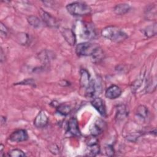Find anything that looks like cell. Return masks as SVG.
Here are the masks:
<instances>
[{"mask_svg":"<svg viewBox=\"0 0 157 157\" xmlns=\"http://www.w3.org/2000/svg\"><path fill=\"white\" fill-rule=\"evenodd\" d=\"M156 6H154L153 7L150 6L149 7L147 8V10H146V13H145V16L147 17V18L148 19H152V14H153V15L156 16Z\"/></svg>","mask_w":157,"mask_h":157,"instance_id":"cell-24","label":"cell"},{"mask_svg":"<svg viewBox=\"0 0 157 157\" xmlns=\"http://www.w3.org/2000/svg\"><path fill=\"white\" fill-rule=\"evenodd\" d=\"M76 29L79 36L85 40H92L96 37L97 33L93 24L86 22H78Z\"/></svg>","mask_w":157,"mask_h":157,"instance_id":"cell-2","label":"cell"},{"mask_svg":"<svg viewBox=\"0 0 157 157\" xmlns=\"http://www.w3.org/2000/svg\"><path fill=\"white\" fill-rule=\"evenodd\" d=\"M90 75L89 72L85 69H82L80 70V83L82 88H86L90 82Z\"/></svg>","mask_w":157,"mask_h":157,"instance_id":"cell-14","label":"cell"},{"mask_svg":"<svg viewBox=\"0 0 157 157\" xmlns=\"http://www.w3.org/2000/svg\"><path fill=\"white\" fill-rule=\"evenodd\" d=\"M91 105L99 113V114L105 117L106 115V109L104 100L100 98H96L91 101Z\"/></svg>","mask_w":157,"mask_h":157,"instance_id":"cell-12","label":"cell"},{"mask_svg":"<svg viewBox=\"0 0 157 157\" xmlns=\"http://www.w3.org/2000/svg\"><path fill=\"white\" fill-rule=\"evenodd\" d=\"M105 127V123L101 119H98L90 126V131L91 135L98 136L101 134L104 131Z\"/></svg>","mask_w":157,"mask_h":157,"instance_id":"cell-9","label":"cell"},{"mask_svg":"<svg viewBox=\"0 0 157 157\" xmlns=\"http://www.w3.org/2000/svg\"><path fill=\"white\" fill-rule=\"evenodd\" d=\"M139 137V135L138 134H131V135H129L127 136V139L130 140V141H136V139Z\"/></svg>","mask_w":157,"mask_h":157,"instance_id":"cell-27","label":"cell"},{"mask_svg":"<svg viewBox=\"0 0 157 157\" xmlns=\"http://www.w3.org/2000/svg\"><path fill=\"white\" fill-rule=\"evenodd\" d=\"M67 131L72 136L76 137H80L81 132L78 128V124L77 120L75 118H71L67 122Z\"/></svg>","mask_w":157,"mask_h":157,"instance_id":"cell-7","label":"cell"},{"mask_svg":"<svg viewBox=\"0 0 157 157\" xmlns=\"http://www.w3.org/2000/svg\"><path fill=\"white\" fill-rule=\"evenodd\" d=\"M27 21L28 23L34 28H39L41 24L40 19L34 15H29L28 17Z\"/></svg>","mask_w":157,"mask_h":157,"instance_id":"cell-21","label":"cell"},{"mask_svg":"<svg viewBox=\"0 0 157 157\" xmlns=\"http://www.w3.org/2000/svg\"><path fill=\"white\" fill-rule=\"evenodd\" d=\"M128 115V110L124 105H119L117 108V113L115 118L117 121L124 120Z\"/></svg>","mask_w":157,"mask_h":157,"instance_id":"cell-15","label":"cell"},{"mask_svg":"<svg viewBox=\"0 0 157 157\" xmlns=\"http://www.w3.org/2000/svg\"><path fill=\"white\" fill-rule=\"evenodd\" d=\"M48 121V117L45 112L43 111H40L36 117L34 121V124L36 128H42L45 127L47 124Z\"/></svg>","mask_w":157,"mask_h":157,"instance_id":"cell-13","label":"cell"},{"mask_svg":"<svg viewBox=\"0 0 157 157\" xmlns=\"http://www.w3.org/2000/svg\"><path fill=\"white\" fill-rule=\"evenodd\" d=\"M61 33L64 40L69 45L73 46L75 44L76 36L73 30L69 28H63L61 31Z\"/></svg>","mask_w":157,"mask_h":157,"instance_id":"cell-8","label":"cell"},{"mask_svg":"<svg viewBox=\"0 0 157 157\" xmlns=\"http://www.w3.org/2000/svg\"><path fill=\"white\" fill-rule=\"evenodd\" d=\"M9 156H25V153L19 149H13L8 152Z\"/></svg>","mask_w":157,"mask_h":157,"instance_id":"cell-23","label":"cell"},{"mask_svg":"<svg viewBox=\"0 0 157 157\" xmlns=\"http://www.w3.org/2000/svg\"><path fill=\"white\" fill-rule=\"evenodd\" d=\"M101 35L105 39L115 42H120L128 38V35L115 26H108L101 31Z\"/></svg>","mask_w":157,"mask_h":157,"instance_id":"cell-1","label":"cell"},{"mask_svg":"<svg viewBox=\"0 0 157 157\" xmlns=\"http://www.w3.org/2000/svg\"><path fill=\"white\" fill-rule=\"evenodd\" d=\"M130 9H131V7L129 4L126 3H121V4L116 5L113 9V10L117 15H124L127 12H128Z\"/></svg>","mask_w":157,"mask_h":157,"instance_id":"cell-16","label":"cell"},{"mask_svg":"<svg viewBox=\"0 0 157 157\" xmlns=\"http://www.w3.org/2000/svg\"><path fill=\"white\" fill-rule=\"evenodd\" d=\"M96 90V82L94 80L92 79L91 80L89 85L85 88V96L88 98H92L94 95Z\"/></svg>","mask_w":157,"mask_h":157,"instance_id":"cell-18","label":"cell"},{"mask_svg":"<svg viewBox=\"0 0 157 157\" xmlns=\"http://www.w3.org/2000/svg\"><path fill=\"white\" fill-rule=\"evenodd\" d=\"M105 153L107 156H113L114 155V150H113V148L112 147V146L111 145H107L105 147Z\"/></svg>","mask_w":157,"mask_h":157,"instance_id":"cell-25","label":"cell"},{"mask_svg":"<svg viewBox=\"0 0 157 157\" xmlns=\"http://www.w3.org/2000/svg\"><path fill=\"white\" fill-rule=\"evenodd\" d=\"M100 49L101 47L98 44L85 42L77 44L75 47V52L78 56H92Z\"/></svg>","mask_w":157,"mask_h":157,"instance_id":"cell-3","label":"cell"},{"mask_svg":"<svg viewBox=\"0 0 157 157\" xmlns=\"http://www.w3.org/2000/svg\"><path fill=\"white\" fill-rule=\"evenodd\" d=\"M17 40L21 45H26L29 41V36L26 33H20L17 35Z\"/></svg>","mask_w":157,"mask_h":157,"instance_id":"cell-22","label":"cell"},{"mask_svg":"<svg viewBox=\"0 0 157 157\" xmlns=\"http://www.w3.org/2000/svg\"><path fill=\"white\" fill-rule=\"evenodd\" d=\"M148 115V110L147 107L144 105H140L136 110V116L142 120L147 119Z\"/></svg>","mask_w":157,"mask_h":157,"instance_id":"cell-17","label":"cell"},{"mask_svg":"<svg viewBox=\"0 0 157 157\" xmlns=\"http://www.w3.org/2000/svg\"><path fill=\"white\" fill-rule=\"evenodd\" d=\"M9 140L12 142H21L28 139V135L26 130L18 129L13 132L9 136Z\"/></svg>","mask_w":157,"mask_h":157,"instance_id":"cell-6","label":"cell"},{"mask_svg":"<svg viewBox=\"0 0 157 157\" xmlns=\"http://www.w3.org/2000/svg\"><path fill=\"white\" fill-rule=\"evenodd\" d=\"M4 53H3V51H2V48H1V62H2V61H3V59H4V58H3V55Z\"/></svg>","mask_w":157,"mask_h":157,"instance_id":"cell-28","label":"cell"},{"mask_svg":"<svg viewBox=\"0 0 157 157\" xmlns=\"http://www.w3.org/2000/svg\"><path fill=\"white\" fill-rule=\"evenodd\" d=\"M156 32H157V27H156V23L147 26L143 30V33L144 35L147 37H151L152 36H155L156 34Z\"/></svg>","mask_w":157,"mask_h":157,"instance_id":"cell-19","label":"cell"},{"mask_svg":"<svg viewBox=\"0 0 157 157\" xmlns=\"http://www.w3.org/2000/svg\"><path fill=\"white\" fill-rule=\"evenodd\" d=\"M121 92L122 91L119 86L112 85L107 88L105 92V96L110 99H115L121 94Z\"/></svg>","mask_w":157,"mask_h":157,"instance_id":"cell-11","label":"cell"},{"mask_svg":"<svg viewBox=\"0 0 157 157\" xmlns=\"http://www.w3.org/2000/svg\"><path fill=\"white\" fill-rule=\"evenodd\" d=\"M67 12L74 16H83L91 13L90 7L85 2H73L67 5Z\"/></svg>","mask_w":157,"mask_h":157,"instance_id":"cell-4","label":"cell"},{"mask_svg":"<svg viewBox=\"0 0 157 157\" xmlns=\"http://www.w3.org/2000/svg\"><path fill=\"white\" fill-rule=\"evenodd\" d=\"M40 14V17L44 21V22L50 27H57L58 26V23L56 20L49 13L44 11L42 9L40 10L39 12Z\"/></svg>","mask_w":157,"mask_h":157,"instance_id":"cell-10","label":"cell"},{"mask_svg":"<svg viewBox=\"0 0 157 157\" xmlns=\"http://www.w3.org/2000/svg\"><path fill=\"white\" fill-rule=\"evenodd\" d=\"M71 107L69 105L66 104H61L56 107V111L58 113L66 116L70 113L71 112Z\"/></svg>","mask_w":157,"mask_h":157,"instance_id":"cell-20","label":"cell"},{"mask_svg":"<svg viewBox=\"0 0 157 157\" xmlns=\"http://www.w3.org/2000/svg\"><path fill=\"white\" fill-rule=\"evenodd\" d=\"M87 148L88 150V155L96 156L100 152V147L96 136L91 135L87 140Z\"/></svg>","mask_w":157,"mask_h":157,"instance_id":"cell-5","label":"cell"},{"mask_svg":"<svg viewBox=\"0 0 157 157\" xmlns=\"http://www.w3.org/2000/svg\"><path fill=\"white\" fill-rule=\"evenodd\" d=\"M0 31H1V35L2 37V36L6 37L7 35L8 29L6 28V26H4L2 23H1V25H0Z\"/></svg>","mask_w":157,"mask_h":157,"instance_id":"cell-26","label":"cell"}]
</instances>
